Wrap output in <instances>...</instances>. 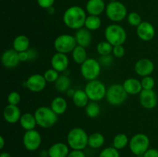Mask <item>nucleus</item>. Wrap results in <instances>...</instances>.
<instances>
[{
  "mask_svg": "<svg viewBox=\"0 0 158 157\" xmlns=\"http://www.w3.org/2000/svg\"><path fill=\"white\" fill-rule=\"evenodd\" d=\"M86 17V11L83 8L78 6H73L65 11L63 20L66 27L78 30L84 26Z\"/></svg>",
  "mask_w": 158,
  "mask_h": 157,
  "instance_id": "obj_1",
  "label": "nucleus"
},
{
  "mask_svg": "<svg viewBox=\"0 0 158 157\" xmlns=\"http://www.w3.org/2000/svg\"><path fill=\"white\" fill-rule=\"evenodd\" d=\"M67 144L73 150H83L88 146L89 135L80 127L73 128L67 134Z\"/></svg>",
  "mask_w": 158,
  "mask_h": 157,
  "instance_id": "obj_2",
  "label": "nucleus"
},
{
  "mask_svg": "<svg viewBox=\"0 0 158 157\" xmlns=\"http://www.w3.org/2000/svg\"><path fill=\"white\" fill-rule=\"evenodd\" d=\"M37 126L43 129L52 127L58 121V115L48 106H40L34 112Z\"/></svg>",
  "mask_w": 158,
  "mask_h": 157,
  "instance_id": "obj_3",
  "label": "nucleus"
},
{
  "mask_svg": "<svg viewBox=\"0 0 158 157\" xmlns=\"http://www.w3.org/2000/svg\"><path fill=\"white\" fill-rule=\"evenodd\" d=\"M104 35L106 41L113 46L123 45L127 40V32L120 25L110 24L105 29Z\"/></svg>",
  "mask_w": 158,
  "mask_h": 157,
  "instance_id": "obj_4",
  "label": "nucleus"
},
{
  "mask_svg": "<svg viewBox=\"0 0 158 157\" xmlns=\"http://www.w3.org/2000/svg\"><path fill=\"white\" fill-rule=\"evenodd\" d=\"M128 94L125 91L123 85L113 84L106 90V100L111 106H120L125 103Z\"/></svg>",
  "mask_w": 158,
  "mask_h": 157,
  "instance_id": "obj_5",
  "label": "nucleus"
},
{
  "mask_svg": "<svg viewBox=\"0 0 158 157\" xmlns=\"http://www.w3.org/2000/svg\"><path fill=\"white\" fill-rule=\"evenodd\" d=\"M84 90L89 101L99 102L106 97L107 89L101 81L95 79L88 81L85 86Z\"/></svg>",
  "mask_w": 158,
  "mask_h": 157,
  "instance_id": "obj_6",
  "label": "nucleus"
},
{
  "mask_svg": "<svg viewBox=\"0 0 158 157\" xmlns=\"http://www.w3.org/2000/svg\"><path fill=\"white\" fill-rule=\"evenodd\" d=\"M101 72V65L98 60L88 58L80 65V72L83 78L87 81L97 79Z\"/></svg>",
  "mask_w": 158,
  "mask_h": 157,
  "instance_id": "obj_7",
  "label": "nucleus"
},
{
  "mask_svg": "<svg viewBox=\"0 0 158 157\" xmlns=\"http://www.w3.org/2000/svg\"><path fill=\"white\" fill-rule=\"evenodd\" d=\"M105 12L107 18L114 22L123 21L127 16L126 6L118 1L110 2L109 4L106 5Z\"/></svg>",
  "mask_w": 158,
  "mask_h": 157,
  "instance_id": "obj_8",
  "label": "nucleus"
},
{
  "mask_svg": "<svg viewBox=\"0 0 158 157\" xmlns=\"http://www.w3.org/2000/svg\"><path fill=\"white\" fill-rule=\"evenodd\" d=\"M130 149L136 155H143L149 149L150 139L146 134L137 133L130 139Z\"/></svg>",
  "mask_w": 158,
  "mask_h": 157,
  "instance_id": "obj_9",
  "label": "nucleus"
},
{
  "mask_svg": "<svg viewBox=\"0 0 158 157\" xmlns=\"http://www.w3.org/2000/svg\"><path fill=\"white\" fill-rule=\"evenodd\" d=\"M77 46L75 36L69 34H62L57 36L54 41L53 46L56 52L68 54L72 52Z\"/></svg>",
  "mask_w": 158,
  "mask_h": 157,
  "instance_id": "obj_10",
  "label": "nucleus"
},
{
  "mask_svg": "<svg viewBox=\"0 0 158 157\" xmlns=\"http://www.w3.org/2000/svg\"><path fill=\"white\" fill-rule=\"evenodd\" d=\"M23 143L26 149L29 152L37 150L42 143V136L40 132L35 129L26 131L23 137Z\"/></svg>",
  "mask_w": 158,
  "mask_h": 157,
  "instance_id": "obj_11",
  "label": "nucleus"
},
{
  "mask_svg": "<svg viewBox=\"0 0 158 157\" xmlns=\"http://www.w3.org/2000/svg\"><path fill=\"white\" fill-rule=\"evenodd\" d=\"M46 83L47 82L44 78V75L41 74H33L27 78L26 86L30 92L36 93L44 90Z\"/></svg>",
  "mask_w": 158,
  "mask_h": 157,
  "instance_id": "obj_12",
  "label": "nucleus"
},
{
  "mask_svg": "<svg viewBox=\"0 0 158 157\" xmlns=\"http://www.w3.org/2000/svg\"><path fill=\"white\" fill-rule=\"evenodd\" d=\"M139 101L142 107L146 109H153L157 104V95L154 90L143 89L139 94Z\"/></svg>",
  "mask_w": 158,
  "mask_h": 157,
  "instance_id": "obj_13",
  "label": "nucleus"
},
{
  "mask_svg": "<svg viewBox=\"0 0 158 157\" xmlns=\"http://www.w3.org/2000/svg\"><path fill=\"white\" fill-rule=\"evenodd\" d=\"M155 28L149 22H142L137 27V35L142 41H151L155 36Z\"/></svg>",
  "mask_w": 158,
  "mask_h": 157,
  "instance_id": "obj_14",
  "label": "nucleus"
},
{
  "mask_svg": "<svg viewBox=\"0 0 158 157\" xmlns=\"http://www.w3.org/2000/svg\"><path fill=\"white\" fill-rule=\"evenodd\" d=\"M134 71L139 76H148L154 72V64L149 58H140L134 65Z\"/></svg>",
  "mask_w": 158,
  "mask_h": 157,
  "instance_id": "obj_15",
  "label": "nucleus"
},
{
  "mask_svg": "<svg viewBox=\"0 0 158 157\" xmlns=\"http://www.w3.org/2000/svg\"><path fill=\"white\" fill-rule=\"evenodd\" d=\"M69 64L67 55L61 52H56L51 58V66L59 72H66Z\"/></svg>",
  "mask_w": 158,
  "mask_h": 157,
  "instance_id": "obj_16",
  "label": "nucleus"
},
{
  "mask_svg": "<svg viewBox=\"0 0 158 157\" xmlns=\"http://www.w3.org/2000/svg\"><path fill=\"white\" fill-rule=\"evenodd\" d=\"M1 61L3 66L8 69L16 67L21 62L19 58V52L13 49L5 51L2 55Z\"/></svg>",
  "mask_w": 158,
  "mask_h": 157,
  "instance_id": "obj_17",
  "label": "nucleus"
},
{
  "mask_svg": "<svg viewBox=\"0 0 158 157\" xmlns=\"http://www.w3.org/2000/svg\"><path fill=\"white\" fill-rule=\"evenodd\" d=\"M21 111L18 106L8 105L3 111V118L6 123L9 124H15L19 122L21 118Z\"/></svg>",
  "mask_w": 158,
  "mask_h": 157,
  "instance_id": "obj_18",
  "label": "nucleus"
},
{
  "mask_svg": "<svg viewBox=\"0 0 158 157\" xmlns=\"http://www.w3.org/2000/svg\"><path fill=\"white\" fill-rule=\"evenodd\" d=\"M74 36H75L77 45L84 48L89 47L92 42L93 36L91 34V31L85 27L77 30Z\"/></svg>",
  "mask_w": 158,
  "mask_h": 157,
  "instance_id": "obj_19",
  "label": "nucleus"
},
{
  "mask_svg": "<svg viewBox=\"0 0 158 157\" xmlns=\"http://www.w3.org/2000/svg\"><path fill=\"white\" fill-rule=\"evenodd\" d=\"M106 9L105 2L103 0H88L86 5V11L89 15H101Z\"/></svg>",
  "mask_w": 158,
  "mask_h": 157,
  "instance_id": "obj_20",
  "label": "nucleus"
},
{
  "mask_svg": "<svg viewBox=\"0 0 158 157\" xmlns=\"http://www.w3.org/2000/svg\"><path fill=\"white\" fill-rule=\"evenodd\" d=\"M49 157H67L69 153V146L63 143H56L48 149Z\"/></svg>",
  "mask_w": 158,
  "mask_h": 157,
  "instance_id": "obj_21",
  "label": "nucleus"
},
{
  "mask_svg": "<svg viewBox=\"0 0 158 157\" xmlns=\"http://www.w3.org/2000/svg\"><path fill=\"white\" fill-rule=\"evenodd\" d=\"M122 85L128 95L140 94V92L143 90L141 82L135 78H127Z\"/></svg>",
  "mask_w": 158,
  "mask_h": 157,
  "instance_id": "obj_22",
  "label": "nucleus"
},
{
  "mask_svg": "<svg viewBox=\"0 0 158 157\" xmlns=\"http://www.w3.org/2000/svg\"><path fill=\"white\" fill-rule=\"evenodd\" d=\"M19 124L21 127L26 131L35 129L37 123L34 114L30 113V112L22 114L21 118L19 119Z\"/></svg>",
  "mask_w": 158,
  "mask_h": 157,
  "instance_id": "obj_23",
  "label": "nucleus"
},
{
  "mask_svg": "<svg viewBox=\"0 0 158 157\" xmlns=\"http://www.w3.org/2000/svg\"><path fill=\"white\" fill-rule=\"evenodd\" d=\"M29 46H30L29 38L25 35H17L12 42V48L18 52L27 51L29 49Z\"/></svg>",
  "mask_w": 158,
  "mask_h": 157,
  "instance_id": "obj_24",
  "label": "nucleus"
},
{
  "mask_svg": "<svg viewBox=\"0 0 158 157\" xmlns=\"http://www.w3.org/2000/svg\"><path fill=\"white\" fill-rule=\"evenodd\" d=\"M50 108L52 109L56 114L58 115H63L67 110L68 104L66 100L64 98L60 96L55 97L52 100L50 104Z\"/></svg>",
  "mask_w": 158,
  "mask_h": 157,
  "instance_id": "obj_25",
  "label": "nucleus"
},
{
  "mask_svg": "<svg viewBox=\"0 0 158 157\" xmlns=\"http://www.w3.org/2000/svg\"><path fill=\"white\" fill-rule=\"evenodd\" d=\"M72 99L74 105L79 108H85L89 101L85 90L82 89H77L75 91Z\"/></svg>",
  "mask_w": 158,
  "mask_h": 157,
  "instance_id": "obj_26",
  "label": "nucleus"
},
{
  "mask_svg": "<svg viewBox=\"0 0 158 157\" xmlns=\"http://www.w3.org/2000/svg\"><path fill=\"white\" fill-rule=\"evenodd\" d=\"M72 53V58L73 61L75 62L77 64L81 65L87 59V52H86V48L77 45L75 47V49L73 50Z\"/></svg>",
  "mask_w": 158,
  "mask_h": 157,
  "instance_id": "obj_27",
  "label": "nucleus"
},
{
  "mask_svg": "<svg viewBox=\"0 0 158 157\" xmlns=\"http://www.w3.org/2000/svg\"><path fill=\"white\" fill-rule=\"evenodd\" d=\"M71 80L66 74L59 76L58 79L54 83L55 89L60 92H66L70 88Z\"/></svg>",
  "mask_w": 158,
  "mask_h": 157,
  "instance_id": "obj_28",
  "label": "nucleus"
},
{
  "mask_svg": "<svg viewBox=\"0 0 158 157\" xmlns=\"http://www.w3.org/2000/svg\"><path fill=\"white\" fill-rule=\"evenodd\" d=\"M105 143V137L100 132H94L89 135L88 146L92 149H99Z\"/></svg>",
  "mask_w": 158,
  "mask_h": 157,
  "instance_id": "obj_29",
  "label": "nucleus"
},
{
  "mask_svg": "<svg viewBox=\"0 0 158 157\" xmlns=\"http://www.w3.org/2000/svg\"><path fill=\"white\" fill-rule=\"evenodd\" d=\"M101 19L97 15H88L85 21L84 27L89 29V31H96L99 29L101 26Z\"/></svg>",
  "mask_w": 158,
  "mask_h": 157,
  "instance_id": "obj_30",
  "label": "nucleus"
},
{
  "mask_svg": "<svg viewBox=\"0 0 158 157\" xmlns=\"http://www.w3.org/2000/svg\"><path fill=\"white\" fill-rule=\"evenodd\" d=\"M130 140L127 135L124 133H119L114 136L113 139V146L117 149H123L129 144Z\"/></svg>",
  "mask_w": 158,
  "mask_h": 157,
  "instance_id": "obj_31",
  "label": "nucleus"
},
{
  "mask_svg": "<svg viewBox=\"0 0 158 157\" xmlns=\"http://www.w3.org/2000/svg\"><path fill=\"white\" fill-rule=\"evenodd\" d=\"M85 112L89 118H97L100 113V106L97 103V102H89L85 107Z\"/></svg>",
  "mask_w": 158,
  "mask_h": 157,
  "instance_id": "obj_32",
  "label": "nucleus"
},
{
  "mask_svg": "<svg viewBox=\"0 0 158 157\" xmlns=\"http://www.w3.org/2000/svg\"><path fill=\"white\" fill-rule=\"evenodd\" d=\"M114 46L107 41H102L97 46V52L100 56L110 55L113 52Z\"/></svg>",
  "mask_w": 158,
  "mask_h": 157,
  "instance_id": "obj_33",
  "label": "nucleus"
},
{
  "mask_svg": "<svg viewBox=\"0 0 158 157\" xmlns=\"http://www.w3.org/2000/svg\"><path fill=\"white\" fill-rule=\"evenodd\" d=\"M127 22L131 26H134V27H137L143 22L141 16L137 12H131V13L128 14L127 16Z\"/></svg>",
  "mask_w": 158,
  "mask_h": 157,
  "instance_id": "obj_34",
  "label": "nucleus"
},
{
  "mask_svg": "<svg viewBox=\"0 0 158 157\" xmlns=\"http://www.w3.org/2000/svg\"><path fill=\"white\" fill-rule=\"evenodd\" d=\"M43 75H44V78H46L47 83H54L58 79L59 76H60V74H59V72H57L56 70H55V69L52 68V69H47L44 72Z\"/></svg>",
  "mask_w": 158,
  "mask_h": 157,
  "instance_id": "obj_35",
  "label": "nucleus"
},
{
  "mask_svg": "<svg viewBox=\"0 0 158 157\" xmlns=\"http://www.w3.org/2000/svg\"><path fill=\"white\" fill-rule=\"evenodd\" d=\"M99 157H120L118 149L112 147H106L100 152Z\"/></svg>",
  "mask_w": 158,
  "mask_h": 157,
  "instance_id": "obj_36",
  "label": "nucleus"
},
{
  "mask_svg": "<svg viewBox=\"0 0 158 157\" xmlns=\"http://www.w3.org/2000/svg\"><path fill=\"white\" fill-rule=\"evenodd\" d=\"M142 85V88L143 89H146V90H152L155 86V81L154 78L151 75L148 76L142 77V79L140 80Z\"/></svg>",
  "mask_w": 158,
  "mask_h": 157,
  "instance_id": "obj_37",
  "label": "nucleus"
},
{
  "mask_svg": "<svg viewBox=\"0 0 158 157\" xmlns=\"http://www.w3.org/2000/svg\"><path fill=\"white\" fill-rule=\"evenodd\" d=\"M7 101L9 105L18 106L21 101V95L16 91H12L9 94L7 97Z\"/></svg>",
  "mask_w": 158,
  "mask_h": 157,
  "instance_id": "obj_38",
  "label": "nucleus"
},
{
  "mask_svg": "<svg viewBox=\"0 0 158 157\" xmlns=\"http://www.w3.org/2000/svg\"><path fill=\"white\" fill-rule=\"evenodd\" d=\"M113 55L116 58H122L125 55V49L123 48V45H119V46H114L112 52Z\"/></svg>",
  "mask_w": 158,
  "mask_h": 157,
  "instance_id": "obj_39",
  "label": "nucleus"
},
{
  "mask_svg": "<svg viewBox=\"0 0 158 157\" xmlns=\"http://www.w3.org/2000/svg\"><path fill=\"white\" fill-rule=\"evenodd\" d=\"M98 61L100 62L101 66H110V65H112L113 62H114V58H113V56L111 55H103V56H100V59Z\"/></svg>",
  "mask_w": 158,
  "mask_h": 157,
  "instance_id": "obj_40",
  "label": "nucleus"
},
{
  "mask_svg": "<svg viewBox=\"0 0 158 157\" xmlns=\"http://www.w3.org/2000/svg\"><path fill=\"white\" fill-rule=\"evenodd\" d=\"M54 2H55V0H37L39 6L46 9H48L53 6Z\"/></svg>",
  "mask_w": 158,
  "mask_h": 157,
  "instance_id": "obj_41",
  "label": "nucleus"
},
{
  "mask_svg": "<svg viewBox=\"0 0 158 157\" xmlns=\"http://www.w3.org/2000/svg\"><path fill=\"white\" fill-rule=\"evenodd\" d=\"M142 157H158V150L156 149H148Z\"/></svg>",
  "mask_w": 158,
  "mask_h": 157,
  "instance_id": "obj_42",
  "label": "nucleus"
},
{
  "mask_svg": "<svg viewBox=\"0 0 158 157\" xmlns=\"http://www.w3.org/2000/svg\"><path fill=\"white\" fill-rule=\"evenodd\" d=\"M67 157H86L83 150H73L69 152Z\"/></svg>",
  "mask_w": 158,
  "mask_h": 157,
  "instance_id": "obj_43",
  "label": "nucleus"
},
{
  "mask_svg": "<svg viewBox=\"0 0 158 157\" xmlns=\"http://www.w3.org/2000/svg\"><path fill=\"white\" fill-rule=\"evenodd\" d=\"M19 60L21 62L29 61V54H28L27 51L19 52Z\"/></svg>",
  "mask_w": 158,
  "mask_h": 157,
  "instance_id": "obj_44",
  "label": "nucleus"
},
{
  "mask_svg": "<svg viewBox=\"0 0 158 157\" xmlns=\"http://www.w3.org/2000/svg\"><path fill=\"white\" fill-rule=\"evenodd\" d=\"M28 54H29V61H32V60L35 59V58L37 57L38 54L37 52L33 49H29L27 50Z\"/></svg>",
  "mask_w": 158,
  "mask_h": 157,
  "instance_id": "obj_45",
  "label": "nucleus"
},
{
  "mask_svg": "<svg viewBox=\"0 0 158 157\" xmlns=\"http://www.w3.org/2000/svg\"><path fill=\"white\" fill-rule=\"evenodd\" d=\"M75 91L76 90H74L73 89H71V88H69V89H68V90L66 92V94L69 97H71V98H73V96L74 93H75Z\"/></svg>",
  "mask_w": 158,
  "mask_h": 157,
  "instance_id": "obj_46",
  "label": "nucleus"
},
{
  "mask_svg": "<svg viewBox=\"0 0 158 157\" xmlns=\"http://www.w3.org/2000/svg\"><path fill=\"white\" fill-rule=\"evenodd\" d=\"M5 144H6V142H5V139L2 135L0 136V149H2L4 148Z\"/></svg>",
  "mask_w": 158,
  "mask_h": 157,
  "instance_id": "obj_47",
  "label": "nucleus"
},
{
  "mask_svg": "<svg viewBox=\"0 0 158 157\" xmlns=\"http://www.w3.org/2000/svg\"><path fill=\"white\" fill-rule=\"evenodd\" d=\"M40 155H41V157H49V152H48V150L42 151L41 153H40Z\"/></svg>",
  "mask_w": 158,
  "mask_h": 157,
  "instance_id": "obj_48",
  "label": "nucleus"
},
{
  "mask_svg": "<svg viewBox=\"0 0 158 157\" xmlns=\"http://www.w3.org/2000/svg\"><path fill=\"white\" fill-rule=\"evenodd\" d=\"M0 157H12L10 154L7 152H2L1 155H0Z\"/></svg>",
  "mask_w": 158,
  "mask_h": 157,
  "instance_id": "obj_49",
  "label": "nucleus"
},
{
  "mask_svg": "<svg viewBox=\"0 0 158 157\" xmlns=\"http://www.w3.org/2000/svg\"><path fill=\"white\" fill-rule=\"evenodd\" d=\"M47 10H48V12H49V14H54V13H55V9L53 8V6H52V7H50L49 9H48Z\"/></svg>",
  "mask_w": 158,
  "mask_h": 157,
  "instance_id": "obj_50",
  "label": "nucleus"
},
{
  "mask_svg": "<svg viewBox=\"0 0 158 157\" xmlns=\"http://www.w3.org/2000/svg\"><path fill=\"white\" fill-rule=\"evenodd\" d=\"M110 2H114V1H117V0H110Z\"/></svg>",
  "mask_w": 158,
  "mask_h": 157,
  "instance_id": "obj_51",
  "label": "nucleus"
}]
</instances>
